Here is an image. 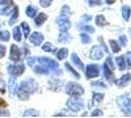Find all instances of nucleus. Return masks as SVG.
I'll return each instance as SVG.
<instances>
[{
	"instance_id": "50",
	"label": "nucleus",
	"mask_w": 131,
	"mask_h": 118,
	"mask_svg": "<svg viewBox=\"0 0 131 118\" xmlns=\"http://www.w3.org/2000/svg\"><path fill=\"white\" fill-rule=\"evenodd\" d=\"M0 115H4V117H9V112L7 109H0Z\"/></svg>"
},
{
	"instance_id": "29",
	"label": "nucleus",
	"mask_w": 131,
	"mask_h": 118,
	"mask_svg": "<svg viewBox=\"0 0 131 118\" xmlns=\"http://www.w3.org/2000/svg\"><path fill=\"white\" fill-rule=\"evenodd\" d=\"M94 23H96V25L97 26H105L106 24H107V21H106V18H105V16H102V15H97L96 17H94Z\"/></svg>"
},
{
	"instance_id": "22",
	"label": "nucleus",
	"mask_w": 131,
	"mask_h": 118,
	"mask_svg": "<svg viewBox=\"0 0 131 118\" xmlns=\"http://www.w3.org/2000/svg\"><path fill=\"white\" fill-rule=\"evenodd\" d=\"M37 13H38V9H37L36 5H33V4L31 5H28L26 9H25V15L28 17H30V18H34Z\"/></svg>"
},
{
	"instance_id": "16",
	"label": "nucleus",
	"mask_w": 131,
	"mask_h": 118,
	"mask_svg": "<svg viewBox=\"0 0 131 118\" xmlns=\"http://www.w3.org/2000/svg\"><path fill=\"white\" fill-rule=\"evenodd\" d=\"M17 20H18V7L13 5L12 7V10H10V13H9V21H8V25H15L17 23Z\"/></svg>"
},
{
	"instance_id": "24",
	"label": "nucleus",
	"mask_w": 131,
	"mask_h": 118,
	"mask_svg": "<svg viewBox=\"0 0 131 118\" xmlns=\"http://www.w3.org/2000/svg\"><path fill=\"white\" fill-rule=\"evenodd\" d=\"M115 63L118 64V70H121V71H125V68L127 67V62H126V58L123 55L117 57L115 58Z\"/></svg>"
},
{
	"instance_id": "47",
	"label": "nucleus",
	"mask_w": 131,
	"mask_h": 118,
	"mask_svg": "<svg viewBox=\"0 0 131 118\" xmlns=\"http://www.w3.org/2000/svg\"><path fill=\"white\" fill-rule=\"evenodd\" d=\"M125 58H126V62H127V66L131 67V51L127 52V54L125 55Z\"/></svg>"
},
{
	"instance_id": "51",
	"label": "nucleus",
	"mask_w": 131,
	"mask_h": 118,
	"mask_svg": "<svg viewBox=\"0 0 131 118\" xmlns=\"http://www.w3.org/2000/svg\"><path fill=\"white\" fill-rule=\"evenodd\" d=\"M21 50H23V55H25V57L29 55V50H28V46L26 45L24 46V49H21Z\"/></svg>"
},
{
	"instance_id": "53",
	"label": "nucleus",
	"mask_w": 131,
	"mask_h": 118,
	"mask_svg": "<svg viewBox=\"0 0 131 118\" xmlns=\"http://www.w3.org/2000/svg\"><path fill=\"white\" fill-rule=\"evenodd\" d=\"M115 0H106V4H113Z\"/></svg>"
},
{
	"instance_id": "40",
	"label": "nucleus",
	"mask_w": 131,
	"mask_h": 118,
	"mask_svg": "<svg viewBox=\"0 0 131 118\" xmlns=\"http://www.w3.org/2000/svg\"><path fill=\"white\" fill-rule=\"evenodd\" d=\"M91 85H92L93 88H106V87H107L104 81H92Z\"/></svg>"
},
{
	"instance_id": "15",
	"label": "nucleus",
	"mask_w": 131,
	"mask_h": 118,
	"mask_svg": "<svg viewBox=\"0 0 131 118\" xmlns=\"http://www.w3.org/2000/svg\"><path fill=\"white\" fill-rule=\"evenodd\" d=\"M71 63L73 64L75 67H78L79 70H81V71H84V70H85L84 63L81 62V59L79 58V55L76 54V52H72V54H71Z\"/></svg>"
},
{
	"instance_id": "2",
	"label": "nucleus",
	"mask_w": 131,
	"mask_h": 118,
	"mask_svg": "<svg viewBox=\"0 0 131 118\" xmlns=\"http://www.w3.org/2000/svg\"><path fill=\"white\" fill-rule=\"evenodd\" d=\"M64 92H66V94L72 96V97H81V96H84V93H85V89L81 87L79 83L70 81L64 87Z\"/></svg>"
},
{
	"instance_id": "17",
	"label": "nucleus",
	"mask_w": 131,
	"mask_h": 118,
	"mask_svg": "<svg viewBox=\"0 0 131 118\" xmlns=\"http://www.w3.org/2000/svg\"><path fill=\"white\" fill-rule=\"evenodd\" d=\"M50 87H49V89L50 91H62L63 89V84H62V81L58 79V78H52V80H50Z\"/></svg>"
},
{
	"instance_id": "10",
	"label": "nucleus",
	"mask_w": 131,
	"mask_h": 118,
	"mask_svg": "<svg viewBox=\"0 0 131 118\" xmlns=\"http://www.w3.org/2000/svg\"><path fill=\"white\" fill-rule=\"evenodd\" d=\"M28 39L33 46H41L43 44V41H45V36L41 31H33V33L29 34Z\"/></svg>"
},
{
	"instance_id": "5",
	"label": "nucleus",
	"mask_w": 131,
	"mask_h": 118,
	"mask_svg": "<svg viewBox=\"0 0 131 118\" xmlns=\"http://www.w3.org/2000/svg\"><path fill=\"white\" fill-rule=\"evenodd\" d=\"M7 70H8V73H9V76L12 75V76H21L24 72H25V64L23 62H17V63H13V64H10L8 63V66H7Z\"/></svg>"
},
{
	"instance_id": "19",
	"label": "nucleus",
	"mask_w": 131,
	"mask_h": 118,
	"mask_svg": "<svg viewBox=\"0 0 131 118\" xmlns=\"http://www.w3.org/2000/svg\"><path fill=\"white\" fill-rule=\"evenodd\" d=\"M128 81H131V73H125V75H122V76H121V79L115 80V84L118 85V87L122 88V87H125Z\"/></svg>"
},
{
	"instance_id": "7",
	"label": "nucleus",
	"mask_w": 131,
	"mask_h": 118,
	"mask_svg": "<svg viewBox=\"0 0 131 118\" xmlns=\"http://www.w3.org/2000/svg\"><path fill=\"white\" fill-rule=\"evenodd\" d=\"M55 24H57V26H58V29L60 31H68L71 29V26H72L70 18L66 17V16H62V15L55 18Z\"/></svg>"
},
{
	"instance_id": "46",
	"label": "nucleus",
	"mask_w": 131,
	"mask_h": 118,
	"mask_svg": "<svg viewBox=\"0 0 131 118\" xmlns=\"http://www.w3.org/2000/svg\"><path fill=\"white\" fill-rule=\"evenodd\" d=\"M106 64H107V66L110 67L112 70H114V68H115V64L113 63V59H112V57H109V58L106 59Z\"/></svg>"
},
{
	"instance_id": "32",
	"label": "nucleus",
	"mask_w": 131,
	"mask_h": 118,
	"mask_svg": "<svg viewBox=\"0 0 131 118\" xmlns=\"http://www.w3.org/2000/svg\"><path fill=\"white\" fill-rule=\"evenodd\" d=\"M10 39V31L8 30H0V41L2 42H8Z\"/></svg>"
},
{
	"instance_id": "11",
	"label": "nucleus",
	"mask_w": 131,
	"mask_h": 118,
	"mask_svg": "<svg viewBox=\"0 0 131 118\" xmlns=\"http://www.w3.org/2000/svg\"><path fill=\"white\" fill-rule=\"evenodd\" d=\"M104 50L100 47V46H93L89 51V58L93 59V60H100L104 58Z\"/></svg>"
},
{
	"instance_id": "33",
	"label": "nucleus",
	"mask_w": 131,
	"mask_h": 118,
	"mask_svg": "<svg viewBox=\"0 0 131 118\" xmlns=\"http://www.w3.org/2000/svg\"><path fill=\"white\" fill-rule=\"evenodd\" d=\"M109 45H110V47H112V51H113V52H119V50H121V45L118 44V41L110 39V41H109Z\"/></svg>"
},
{
	"instance_id": "1",
	"label": "nucleus",
	"mask_w": 131,
	"mask_h": 118,
	"mask_svg": "<svg viewBox=\"0 0 131 118\" xmlns=\"http://www.w3.org/2000/svg\"><path fill=\"white\" fill-rule=\"evenodd\" d=\"M37 91H38L37 81L34 79H31V78H28V79L23 80L21 83H18L16 94L21 101H28L30 99V96L34 94Z\"/></svg>"
},
{
	"instance_id": "42",
	"label": "nucleus",
	"mask_w": 131,
	"mask_h": 118,
	"mask_svg": "<svg viewBox=\"0 0 131 118\" xmlns=\"http://www.w3.org/2000/svg\"><path fill=\"white\" fill-rule=\"evenodd\" d=\"M118 44L121 45V46H123V47H126L127 46V37L126 36H121V37H119V39H118Z\"/></svg>"
},
{
	"instance_id": "21",
	"label": "nucleus",
	"mask_w": 131,
	"mask_h": 118,
	"mask_svg": "<svg viewBox=\"0 0 131 118\" xmlns=\"http://www.w3.org/2000/svg\"><path fill=\"white\" fill-rule=\"evenodd\" d=\"M12 37H13V39H15L16 42H21V41H23L24 36H23V31H21V28H20V26H15V28H13V30H12Z\"/></svg>"
},
{
	"instance_id": "27",
	"label": "nucleus",
	"mask_w": 131,
	"mask_h": 118,
	"mask_svg": "<svg viewBox=\"0 0 131 118\" xmlns=\"http://www.w3.org/2000/svg\"><path fill=\"white\" fill-rule=\"evenodd\" d=\"M42 50L45 52H52V54H57V51H58L55 46H52V44H50V42H45L42 45Z\"/></svg>"
},
{
	"instance_id": "20",
	"label": "nucleus",
	"mask_w": 131,
	"mask_h": 118,
	"mask_svg": "<svg viewBox=\"0 0 131 118\" xmlns=\"http://www.w3.org/2000/svg\"><path fill=\"white\" fill-rule=\"evenodd\" d=\"M78 29L80 31H83V33H88V34H92L94 33V28L88 25V24H84V23H79L78 24Z\"/></svg>"
},
{
	"instance_id": "52",
	"label": "nucleus",
	"mask_w": 131,
	"mask_h": 118,
	"mask_svg": "<svg viewBox=\"0 0 131 118\" xmlns=\"http://www.w3.org/2000/svg\"><path fill=\"white\" fill-rule=\"evenodd\" d=\"M81 20H83V21H85V23H88V21H91V20H92V17H91L89 15H85V16H83V17H81Z\"/></svg>"
},
{
	"instance_id": "23",
	"label": "nucleus",
	"mask_w": 131,
	"mask_h": 118,
	"mask_svg": "<svg viewBox=\"0 0 131 118\" xmlns=\"http://www.w3.org/2000/svg\"><path fill=\"white\" fill-rule=\"evenodd\" d=\"M71 34L68 33V31H60L59 36H58V41L60 42V44H67V42L71 41Z\"/></svg>"
},
{
	"instance_id": "36",
	"label": "nucleus",
	"mask_w": 131,
	"mask_h": 118,
	"mask_svg": "<svg viewBox=\"0 0 131 118\" xmlns=\"http://www.w3.org/2000/svg\"><path fill=\"white\" fill-rule=\"evenodd\" d=\"M104 100V94L102 93H97V92H93L92 94V101L94 104H98V102H101Z\"/></svg>"
},
{
	"instance_id": "28",
	"label": "nucleus",
	"mask_w": 131,
	"mask_h": 118,
	"mask_svg": "<svg viewBox=\"0 0 131 118\" xmlns=\"http://www.w3.org/2000/svg\"><path fill=\"white\" fill-rule=\"evenodd\" d=\"M67 57H68V49L67 47H62V49H59L57 51V59L63 60V59L67 58Z\"/></svg>"
},
{
	"instance_id": "38",
	"label": "nucleus",
	"mask_w": 131,
	"mask_h": 118,
	"mask_svg": "<svg viewBox=\"0 0 131 118\" xmlns=\"http://www.w3.org/2000/svg\"><path fill=\"white\" fill-rule=\"evenodd\" d=\"M26 64L29 67H33V66H36L37 64V57H30V55H28L26 57Z\"/></svg>"
},
{
	"instance_id": "14",
	"label": "nucleus",
	"mask_w": 131,
	"mask_h": 118,
	"mask_svg": "<svg viewBox=\"0 0 131 118\" xmlns=\"http://www.w3.org/2000/svg\"><path fill=\"white\" fill-rule=\"evenodd\" d=\"M33 72H34L36 75H49L51 72L50 68H47L46 66H42V64H36V66H33Z\"/></svg>"
},
{
	"instance_id": "8",
	"label": "nucleus",
	"mask_w": 131,
	"mask_h": 118,
	"mask_svg": "<svg viewBox=\"0 0 131 118\" xmlns=\"http://www.w3.org/2000/svg\"><path fill=\"white\" fill-rule=\"evenodd\" d=\"M21 58H23V50H21L16 44H12L10 45V49H9V59H10V62L17 63V62L21 60Z\"/></svg>"
},
{
	"instance_id": "43",
	"label": "nucleus",
	"mask_w": 131,
	"mask_h": 118,
	"mask_svg": "<svg viewBox=\"0 0 131 118\" xmlns=\"http://www.w3.org/2000/svg\"><path fill=\"white\" fill-rule=\"evenodd\" d=\"M5 54H7V49H5V46L0 44V59H3V58L5 57Z\"/></svg>"
},
{
	"instance_id": "49",
	"label": "nucleus",
	"mask_w": 131,
	"mask_h": 118,
	"mask_svg": "<svg viewBox=\"0 0 131 118\" xmlns=\"http://www.w3.org/2000/svg\"><path fill=\"white\" fill-rule=\"evenodd\" d=\"M4 89H5V81L0 78V93H3Z\"/></svg>"
},
{
	"instance_id": "37",
	"label": "nucleus",
	"mask_w": 131,
	"mask_h": 118,
	"mask_svg": "<svg viewBox=\"0 0 131 118\" xmlns=\"http://www.w3.org/2000/svg\"><path fill=\"white\" fill-rule=\"evenodd\" d=\"M60 15L62 16H66V17H70L71 16V8L67 5V4H64L60 9Z\"/></svg>"
},
{
	"instance_id": "39",
	"label": "nucleus",
	"mask_w": 131,
	"mask_h": 118,
	"mask_svg": "<svg viewBox=\"0 0 131 118\" xmlns=\"http://www.w3.org/2000/svg\"><path fill=\"white\" fill-rule=\"evenodd\" d=\"M89 7H98L102 4V0H85Z\"/></svg>"
},
{
	"instance_id": "44",
	"label": "nucleus",
	"mask_w": 131,
	"mask_h": 118,
	"mask_svg": "<svg viewBox=\"0 0 131 118\" xmlns=\"http://www.w3.org/2000/svg\"><path fill=\"white\" fill-rule=\"evenodd\" d=\"M102 110H100V109H94L92 113H91V117H102Z\"/></svg>"
},
{
	"instance_id": "35",
	"label": "nucleus",
	"mask_w": 131,
	"mask_h": 118,
	"mask_svg": "<svg viewBox=\"0 0 131 118\" xmlns=\"http://www.w3.org/2000/svg\"><path fill=\"white\" fill-rule=\"evenodd\" d=\"M80 39H81V42L84 45H88V44L92 42V38L89 37V34L88 33H83V31H80Z\"/></svg>"
},
{
	"instance_id": "31",
	"label": "nucleus",
	"mask_w": 131,
	"mask_h": 118,
	"mask_svg": "<svg viewBox=\"0 0 131 118\" xmlns=\"http://www.w3.org/2000/svg\"><path fill=\"white\" fill-rule=\"evenodd\" d=\"M13 5H0V16H8Z\"/></svg>"
},
{
	"instance_id": "6",
	"label": "nucleus",
	"mask_w": 131,
	"mask_h": 118,
	"mask_svg": "<svg viewBox=\"0 0 131 118\" xmlns=\"http://www.w3.org/2000/svg\"><path fill=\"white\" fill-rule=\"evenodd\" d=\"M37 62L42 66H46L47 68H50L51 71H55L57 68H59V63L58 60L49 58V57H37Z\"/></svg>"
},
{
	"instance_id": "3",
	"label": "nucleus",
	"mask_w": 131,
	"mask_h": 118,
	"mask_svg": "<svg viewBox=\"0 0 131 118\" xmlns=\"http://www.w3.org/2000/svg\"><path fill=\"white\" fill-rule=\"evenodd\" d=\"M117 104L119 106V109L122 110L123 114L126 115H131V96L128 93L121 94L117 99Z\"/></svg>"
},
{
	"instance_id": "26",
	"label": "nucleus",
	"mask_w": 131,
	"mask_h": 118,
	"mask_svg": "<svg viewBox=\"0 0 131 118\" xmlns=\"http://www.w3.org/2000/svg\"><path fill=\"white\" fill-rule=\"evenodd\" d=\"M64 68L67 70V71L72 75V76H75V79H80V75H79V72H78V71H76V70L71 66V63L66 62V63H64Z\"/></svg>"
},
{
	"instance_id": "4",
	"label": "nucleus",
	"mask_w": 131,
	"mask_h": 118,
	"mask_svg": "<svg viewBox=\"0 0 131 118\" xmlns=\"http://www.w3.org/2000/svg\"><path fill=\"white\" fill-rule=\"evenodd\" d=\"M66 106H67V109L71 112V113H78L80 110L84 109V101L81 100V97H71L67 100V102H66Z\"/></svg>"
},
{
	"instance_id": "9",
	"label": "nucleus",
	"mask_w": 131,
	"mask_h": 118,
	"mask_svg": "<svg viewBox=\"0 0 131 118\" xmlns=\"http://www.w3.org/2000/svg\"><path fill=\"white\" fill-rule=\"evenodd\" d=\"M100 76V67L98 64H88L85 66V78L86 79H94Z\"/></svg>"
},
{
	"instance_id": "30",
	"label": "nucleus",
	"mask_w": 131,
	"mask_h": 118,
	"mask_svg": "<svg viewBox=\"0 0 131 118\" xmlns=\"http://www.w3.org/2000/svg\"><path fill=\"white\" fill-rule=\"evenodd\" d=\"M121 10H122V17H123V20H125V21H128V20H130V15H131L130 7H128V5H122Z\"/></svg>"
},
{
	"instance_id": "34",
	"label": "nucleus",
	"mask_w": 131,
	"mask_h": 118,
	"mask_svg": "<svg viewBox=\"0 0 131 118\" xmlns=\"http://www.w3.org/2000/svg\"><path fill=\"white\" fill-rule=\"evenodd\" d=\"M23 117H39V112L36 109H26L24 112Z\"/></svg>"
},
{
	"instance_id": "41",
	"label": "nucleus",
	"mask_w": 131,
	"mask_h": 118,
	"mask_svg": "<svg viewBox=\"0 0 131 118\" xmlns=\"http://www.w3.org/2000/svg\"><path fill=\"white\" fill-rule=\"evenodd\" d=\"M54 0H39V5L42 8H49L51 4H52Z\"/></svg>"
},
{
	"instance_id": "18",
	"label": "nucleus",
	"mask_w": 131,
	"mask_h": 118,
	"mask_svg": "<svg viewBox=\"0 0 131 118\" xmlns=\"http://www.w3.org/2000/svg\"><path fill=\"white\" fill-rule=\"evenodd\" d=\"M33 20H34V25L39 28V26H42L43 24L46 23V20H47V15H46V13H43V12H39V13H37V15H36V17L33 18Z\"/></svg>"
},
{
	"instance_id": "48",
	"label": "nucleus",
	"mask_w": 131,
	"mask_h": 118,
	"mask_svg": "<svg viewBox=\"0 0 131 118\" xmlns=\"http://www.w3.org/2000/svg\"><path fill=\"white\" fill-rule=\"evenodd\" d=\"M0 5H13L12 0H0Z\"/></svg>"
},
{
	"instance_id": "13",
	"label": "nucleus",
	"mask_w": 131,
	"mask_h": 118,
	"mask_svg": "<svg viewBox=\"0 0 131 118\" xmlns=\"http://www.w3.org/2000/svg\"><path fill=\"white\" fill-rule=\"evenodd\" d=\"M102 71H104V78L109 81V83H115V79L113 78V70L105 63L102 66Z\"/></svg>"
},
{
	"instance_id": "12",
	"label": "nucleus",
	"mask_w": 131,
	"mask_h": 118,
	"mask_svg": "<svg viewBox=\"0 0 131 118\" xmlns=\"http://www.w3.org/2000/svg\"><path fill=\"white\" fill-rule=\"evenodd\" d=\"M17 78L16 76H9V83H8V91H9V94L10 96H15L16 94V91H17Z\"/></svg>"
},
{
	"instance_id": "25",
	"label": "nucleus",
	"mask_w": 131,
	"mask_h": 118,
	"mask_svg": "<svg viewBox=\"0 0 131 118\" xmlns=\"http://www.w3.org/2000/svg\"><path fill=\"white\" fill-rule=\"evenodd\" d=\"M20 28H21V31H23L24 38H28V37H29V34L31 33V31H30V26H29V24H28V23H25V21H21Z\"/></svg>"
},
{
	"instance_id": "45",
	"label": "nucleus",
	"mask_w": 131,
	"mask_h": 118,
	"mask_svg": "<svg viewBox=\"0 0 131 118\" xmlns=\"http://www.w3.org/2000/svg\"><path fill=\"white\" fill-rule=\"evenodd\" d=\"M98 41L101 42V49L104 50V52H105V54H109V49H107V47H106V45L104 44V41H102V37H100V38H98Z\"/></svg>"
}]
</instances>
